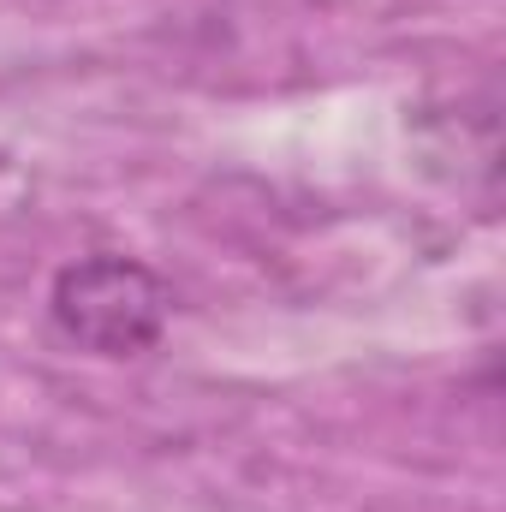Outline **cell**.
<instances>
[{
	"label": "cell",
	"mask_w": 506,
	"mask_h": 512,
	"mask_svg": "<svg viewBox=\"0 0 506 512\" xmlns=\"http://www.w3.org/2000/svg\"><path fill=\"white\" fill-rule=\"evenodd\" d=\"M48 316L90 358H143L173 316V292L137 256H84L54 274Z\"/></svg>",
	"instance_id": "1"
}]
</instances>
